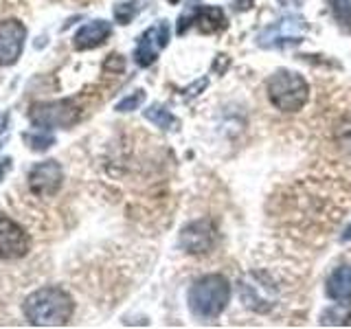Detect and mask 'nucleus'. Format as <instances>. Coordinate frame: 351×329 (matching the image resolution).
<instances>
[{
  "mask_svg": "<svg viewBox=\"0 0 351 329\" xmlns=\"http://www.w3.org/2000/svg\"><path fill=\"white\" fill-rule=\"evenodd\" d=\"M281 3H283V5H285V3H292V0H281Z\"/></svg>",
  "mask_w": 351,
  "mask_h": 329,
  "instance_id": "nucleus-25",
  "label": "nucleus"
},
{
  "mask_svg": "<svg viewBox=\"0 0 351 329\" xmlns=\"http://www.w3.org/2000/svg\"><path fill=\"white\" fill-rule=\"evenodd\" d=\"M329 7H332L334 20L338 22L343 31H351V0H329Z\"/></svg>",
  "mask_w": 351,
  "mask_h": 329,
  "instance_id": "nucleus-14",
  "label": "nucleus"
},
{
  "mask_svg": "<svg viewBox=\"0 0 351 329\" xmlns=\"http://www.w3.org/2000/svg\"><path fill=\"white\" fill-rule=\"evenodd\" d=\"M235 5H237L239 11H246V9L252 7V0H235Z\"/></svg>",
  "mask_w": 351,
  "mask_h": 329,
  "instance_id": "nucleus-21",
  "label": "nucleus"
},
{
  "mask_svg": "<svg viewBox=\"0 0 351 329\" xmlns=\"http://www.w3.org/2000/svg\"><path fill=\"white\" fill-rule=\"evenodd\" d=\"M64 180V173L60 162L55 160H44L31 169L29 173V189L31 193H36L38 197H51L60 191Z\"/></svg>",
  "mask_w": 351,
  "mask_h": 329,
  "instance_id": "nucleus-6",
  "label": "nucleus"
},
{
  "mask_svg": "<svg viewBox=\"0 0 351 329\" xmlns=\"http://www.w3.org/2000/svg\"><path fill=\"white\" fill-rule=\"evenodd\" d=\"M25 141L29 143V147L31 149H36V151H44V149H49L53 145V136L47 134V132H36V134H25Z\"/></svg>",
  "mask_w": 351,
  "mask_h": 329,
  "instance_id": "nucleus-17",
  "label": "nucleus"
},
{
  "mask_svg": "<svg viewBox=\"0 0 351 329\" xmlns=\"http://www.w3.org/2000/svg\"><path fill=\"white\" fill-rule=\"evenodd\" d=\"M336 141L347 154H351V119H345L336 130Z\"/></svg>",
  "mask_w": 351,
  "mask_h": 329,
  "instance_id": "nucleus-18",
  "label": "nucleus"
},
{
  "mask_svg": "<svg viewBox=\"0 0 351 329\" xmlns=\"http://www.w3.org/2000/svg\"><path fill=\"white\" fill-rule=\"evenodd\" d=\"M9 167H11V160H3V164H0V182H3V178H5V173L9 171Z\"/></svg>",
  "mask_w": 351,
  "mask_h": 329,
  "instance_id": "nucleus-22",
  "label": "nucleus"
},
{
  "mask_svg": "<svg viewBox=\"0 0 351 329\" xmlns=\"http://www.w3.org/2000/svg\"><path fill=\"white\" fill-rule=\"evenodd\" d=\"M136 14H138V3H121L114 7V18L121 25H130Z\"/></svg>",
  "mask_w": 351,
  "mask_h": 329,
  "instance_id": "nucleus-15",
  "label": "nucleus"
},
{
  "mask_svg": "<svg viewBox=\"0 0 351 329\" xmlns=\"http://www.w3.org/2000/svg\"><path fill=\"white\" fill-rule=\"evenodd\" d=\"M193 25L202 36H211V33L224 31L228 20L219 7H200L197 11H193Z\"/></svg>",
  "mask_w": 351,
  "mask_h": 329,
  "instance_id": "nucleus-12",
  "label": "nucleus"
},
{
  "mask_svg": "<svg viewBox=\"0 0 351 329\" xmlns=\"http://www.w3.org/2000/svg\"><path fill=\"white\" fill-rule=\"evenodd\" d=\"M104 69L110 71V73H121V71L125 69V62H123V58H121V55H112V58L106 60Z\"/></svg>",
  "mask_w": 351,
  "mask_h": 329,
  "instance_id": "nucleus-20",
  "label": "nucleus"
},
{
  "mask_svg": "<svg viewBox=\"0 0 351 329\" xmlns=\"http://www.w3.org/2000/svg\"><path fill=\"white\" fill-rule=\"evenodd\" d=\"M27 40V29L18 20L0 22V66L16 64Z\"/></svg>",
  "mask_w": 351,
  "mask_h": 329,
  "instance_id": "nucleus-8",
  "label": "nucleus"
},
{
  "mask_svg": "<svg viewBox=\"0 0 351 329\" xmlns=\"http://www.w3.org/2000/svg\"><path fill=\"white\" fill-rule=\"evenodd\" d=\"M169 42V27L167 22H160V25H154L149 27L145 33L141 36L138 40V47H136V64L143 66V69H147L154 62L158 60V53L167 47Z\"/></svg>",
  "mask_w": 351,
  "mask_h": 329,
  "instance_id": "nucleus-9",
  "label": "nucleus"
},
{
  "mask_svg": "<svg viewBox=\"0 0 351 329\" xmlns=\"http://www.w3.org/2000/svg\"><path fill=\"white\" fill-rule=\"evenodd\" d=\"M327 296L338 305H351V266H338L325 283Z\"/></svg>",
  "mask_w": 351,
  "mask_h": 329,
  "instance_id": "nucleus-11",
  "label": "nucleus"
},
{
  "mask_svg": "<svg viewBox=\"0 0 351 329\" xmlns=\"http://www.w3.org/2000/svg\"><path fill=\"white\" fill-rule=\"evenodd\" d=\"M22 310H25V316L31 325L62 327L71 321L75 303L69 292L51 285V288H40L33 294H29Z\"/></svg>",
  "mask_w": 351,
  "mask_h": 329,
  "instance_id": "nucleus-1",
  "label": "nucleus"
},
{
  "mask_svg": "<svg viewBox=\"0 0 351 329\" xmlns=\"http://www.w3.org/2000/svg\"><path fill=\"white\" fill-rule=\"evenodd\" d=\"M110 33H112L110 22L95 20V22H88V25H84L80 31L75 33L73 44H75L77 51H90V49L101 47V44L110 38Z\"/></svg>",
  "mask_w": 351,
  "mask_h": 329,
  "instance_id": "nucleus-10",
  "label": "nucleus"
},
{
  "mask_svg": "<svg viewBox=\"0 0 351 329\" xmlns=\"http://www.w3.org/2000/svg\"><path fill=\"white\" fill-rule=\"evenodd\" d=\"M145 117L152 121L154 125H158L162 130H171L178 125V121H176V117L169 112L167 108H162V106H152L145 110Z\"/></svg>",
  "mask_w": 351,
  "mask_h": 329,
  "instance_id": "nucleus-13",
  "label": "nucleus"
},
{
  "mask_svg": "<svg viewBox=\"0 0 351 329\" xmlns=\"http://www.w3.org/2000/svg\"><path fill=\"white\" fill-rule=\"evenodd\" d=\"M80 110L71 101V99H64V101H51V103H40L33 108L31 119L36 121L40 127H69L77 121Z\"/></svg>",
  "mask_w": 351,
  "mask_h": 329,
  "instance_id": "nucleus-5",
  "label": "nucleus"
},
{
  "mask_svg": "<svg viewBox=\"0 0 351 329\" xmlns=\"http://www.w3.org/2000/svg\"><path fill=\"white\" fill-rule=\"evenodd\" d=\"M266 90L270 103L281 112H299L310 97V86L294 71H277L268 80Z\"/></svg>",
  "mask_w": 351,
  "mask_h": 329,
  "instance_id": "nucleus-3",
  "label": "nucleus"
},
{
  "mask_svg": "<svg viewBox=\"0 0 351 329\" xmlns=\"http://www.w3.org/2000/svg\"><path fill=\"white\" fill-rule=\"evenodd\" d=\"M351 239V224H349V228L343 233V241H349Z\"/></svg>",
  "mask_w": 351,
  "mask_h": 329,
  "instance_id": "nucleus-23",
  "label": "nucleus"
},
{
  "mask_svg": "<svg viewBox=\"0 0 351 329\" xmlns=\"http://www.w3.org/2000/svg\"><path fill=\"white\" fill-rule=\"evenodd\" d=\"M189 310L193 316L215 318L230 301V283L222 274H204L189 290Z\"/></svg>",
  "mask_w": 351,
  "mask_h": 329,
  "instance_id": "nucleus-2",
  "label": "nucleus"
},
{
  "mask_svg": "<svg viewBox=\"0 0 351 329\" xmlns=\"http://www.w3.org/2000/svg\"><path fill=\"white\" fill-rule=\"evenodd\" d=\"M178 244L189 255H208L215 246V226L211 219H197L182 228Z\"/></svg>",
  "mask_w": 351,
  "mask_h": 329,
  "instance_id": "nucleus-4",
  "label": "nucleus"
},
{
  "mask_svg": "<svg viewBox=\"0 0 351 329\" xmlns=\"http://www.w3.org/2000/svg\"><path fill=\"white\" fill-rule=\"evenodd\" d=\"M169 3H171V5H176V3H180V0H169Z\"/></svg>",
  "mask_w": 351,
  "mask_h": 329,
  "instance_id": "nucleus-24",
  "label": "nucleus"
},
{
  "mask_svg": "<svg viewBox=\"0 0 351 329\" xmlns=\"http://www.w3.org/2000/svg\"><path fill=\"white\" fill-rule=\"evenodd\" d=\"M349 321H351V314L340 312L338 307H329V310H325L321 316L323 325H349Z\"/></svg>",
  "mask_w": 351,
  "mask_h": 329,
  "instance_id": "nucleus-16",
  "label": "nucleus"
},
{
  "mask_svg": "<svg viewBox=\"0 0 351 329\" xmlns=\"http://www.w3.org/2000/svg\"><path fill=\"white\" fill-rule=\"evenodd\" d=\"M143 99H145L143 90H136L134 95L125 97L123 101H119V103H117V110H119V112H130V110H136V108L143 103Z\"/></svg>",
  "mask_w": 351,
  "mask_h": 329,
  "instance_id": "nucleus-19",
  "label": "nucleus"
},
{
  "mask_svg": "<svg viewBox=\"0 0 351 329\" xmlns=\"http://www.w3.org/2000/svg\"><path fill=\"white\" fill-rule=\"evenodd\" d=\"M31 239L14 219L0 217V259H20L29 252Z\"/></svg>",
  "mask_w": 351,
  "mask_h": 329,
  "instance_id": "nucleus-7",
  "label": "nucleus"
}]
</instances>
